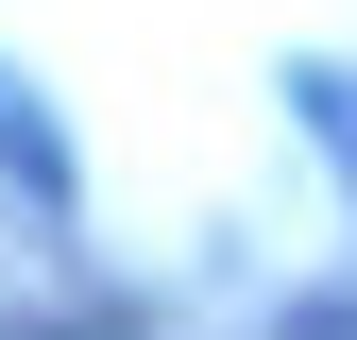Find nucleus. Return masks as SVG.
<instances>
[{
	"instance_id": "nucleus-2",
	"label": "nucleus",
	"mask_w": 357,
	"mask_h": 340,
	"mask_svg": "<svg viewBox=\"0 0 357 340\" xmlns=\"http://www.w3.org/2000/svg\"><path fill=\"white\" fill-rule=\"evenodd\" d=\"M289 102H306V137L340 153V187H357V85H340V68H289Z\"/></svg>"
},
{
	"instance_id": "nucleus-1",
	"label": "nucleus",
	"mask_w": 357,
	"mask_h": 340,
	"mask_svg": "<svg viewBox=\"0 0 357 340\" xmlns=\"http://www.w3.org/2000/svg\"><path fill=\"white\" fill-rule=\"evenodd\" d=\"M0 170H17L34 204H85V170H68V137H52V102H34L17 68H0Z\"/></svg>"
}]
</instances>
